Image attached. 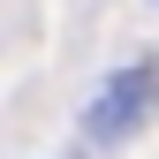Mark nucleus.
<instances>
[{
    "label": "nucleus",
    "mask_w": 159,
    "mask_h": 159,
    "mask_svg": "<svg viewBox=\"0 0 159 159\" xmlns=\"http://www.w3.org/2000/svg\"><path fill=\"white\" fill-rule=\"evenodd\" d=\"M152 98H159V68H114L106 84L91 91V106H84V136L91 144H129L136 129H144V114H152Z\"/></svg>",
    "instance_id": "obj_1"
}]
</instances>
